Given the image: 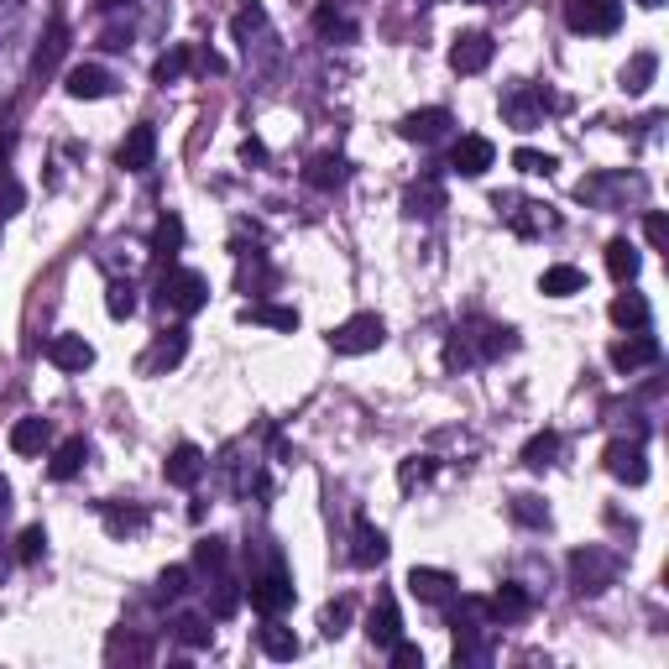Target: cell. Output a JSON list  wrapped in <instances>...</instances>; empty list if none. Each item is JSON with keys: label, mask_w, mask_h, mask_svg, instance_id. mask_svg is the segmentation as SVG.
I'll return each mask as SVG.
<instances>
[{"label": "cell", "mask_w": 669, "mask_h": 669, "mask_svg": "<svg viewBox=\"0 0 669 669\" xmlns=\"http://www.w3.org/2000/svg\"><path fill=\"white\" fill-rule=\"evenodd\" d=\"M617 570H622V560L602 544H586V549L570 555V581H575L581 596H602L607 586H617Z\"/></svg>", "instance_id": "6da1fadb"}, {"label": "cell", "mask_w": 669, "mask_h": 669, "mask_svg": "<svg viewBox=\"0 0 669 669\" xmlns=\"http://www.w3.org/2000/svg\"><path fill=\"white\" fill-rule=\"evenodd\" d=\"M157 298H163V309L189 319V314H199L204 304H210V283H204L199 272H189V267H168L163 283H157Z\"/></svg>", "instance_id": "7a4b0ae2"}, {"label": "cell", "mask_w": 669, "mask_h": 669, "mask_svg": "<svg viewBox=\"0 0 669 669\" xmlns=\"http://www.w3.org/2000/svg\"><path fill=\"white\" fill-rule=\"evenodd\" d=\"M382 340H387L382 314H351L345 325L330 330V351H335V356H372Z\"/></svg>", "instance_id": "3957f363"}, {"label": "cell", "mask_w": 669, "mask_h": 669, "mask_svg": "<svg viewBox=\"0 0 669 669\" xmlns=\"http://www.w3.org/2000/svg\"><path fill=\"white\" fill-rule=\"evenodd\" d=\"M565 27L581 37H607L622 27V0H565Z\"/></svg>", "instance_id": "277c9868"}, {"label": "cell", "mask_w": 669, "mask_h": 669, "mask_svg": "<svg viewBox=\"0 0 669 669\" xmlns=\"http://www.w3.org/2000/svg\"><path fill=\"white\" fill-rule=\"evenodd\" d=\"M246 596H251V607H257L262 617H283L293 607V575L288 570H267V575H257V581L246 586Z\"/></svg>", "instance_id": "5b68a950"}, {"label": "cell", "mask_w": 669, "mask_h": 669, "mask_svg": "<svg viewBox=\"0 0 669 669\" xmlns=\"http://www.w3.org/2000/svg\"><path fill=\"white\" fill-rule=\"evenodd\" d=\"M450 126H455V121H450L445 105H424V110H408V115H403L398 136H403V142H413V147H434Z\"/></svg>", "instance_id": "8992f818"}, {"label": "cell", "mask_w": 669, "mask_h": 669, "mask_svg": "<svg viewBox=\"0 0 669 669\" xmlns=\"http://www.w3.org/2000/svg\"><path fill=\"white\" fill-rule=\"evenodd\" d=\"M408 596L424 607H445L455 596V575L450 570H434V565H413L408 570Z\"/></svg>", "instance_id": "52a82bcc"}, {"label": "cell", "mask_w": 669, "mask_h": 669, "mask_svg": "<svg viewBox=\"0 0 669 669\" xmlns=\"http://www.w3.org/2000/svg\"><path fill=\"white\" fill-rule=\"evenodd\" d=\"M602 466L617 481H628V487H643V481H649V460H643V445L638 440H612L607 455H602Z\"/></svg>", "instance_id": "ba28073f"}, {"label": "cell", "mask_w": 669, "mask_h": 669, "mask_svg": "<svg viewBox=\"0 0 669 669\" xmlns=\"http://www.w3.org/2000/svg\"><path fill=\"white\" fill-rule=\"evenodd\" d=\"M492 163H497L492 136H460L455 152H450V173H460V178H481Z\"/></svg>", "instance_id": "9c48e42d"}, {"label": "cell", "mask_w": 669, "mask_h": 669, "mask_svg": "<svg viewBox=\"0 0 669 669\" xmlns=\"http://www.w3.org/2000/svg\"><path fill=\"white\" fill-rule=\"evenodd\" d=\"M115 163H121L126 173H147V168L157 163V126H152V121L131 126L126 142H121V152H115Z\"/></svg>", "instance_id": "30bf717a"}, {"label": "cell", "mask_w": 669, "mask_h": 669, "mask_svg": "<svg viewBox=\"0 0 669 669\" xmlns=\"http://www.w3.org/2000/svg\"><path fill=\"white\" fill-rule=\"evenodd\" d=\"M492 53H497V42L487 32H460L450 42V68L455 74H481V68L492 63Z\"/></svg>", "instance_id": "8fae6325"}, {"label": "cell", "mask_w": 669, "mask_h": 669, "mask_svg": "<svg viewBox=\"0 0 669 669\" xmlns=\"http://www.w3.org/2000/svg\"><path fill=\"white\" fill-rule=\"evenodd\" d=\"M63 89H68V100H105L110 89H115V79L105 74L100 63H74L63 74Z\"/></svg>", "instance_id": "7c38bea8"}, {"label": "cell", "mask_w": 669, "mask_h": 669, "mask_svg": "<svg viewBox=\"0 0 669 669\" xmlns=\"http://www.w3.org/2000/svg\"><path fill=\"white\" fill-rule=\"evenodd\" d=\"M183 356H189V330L173 325V330L157 335V345L142 356V372H173V366H178Z\"/></svg>", "instance_id": "4fadbf2b"}, {"label": "cell", "mask_w": 669, "mask_h": 669, "mask_svg": "<svg viewBox=\"0 0 669 669\" xmlns=\"http://www.w3.org/2000/svg\"><path fill=\"white\" fill-rule=\"evenodd\" d=\"M549 105H555V100H549L544 89H507V95H502V110H507V121H513L518 131L534 126Z\"/></svg>", "instance_id": "5bb4252c"}, {"label": "cell", "mask_w": 669, "mask_h": 669, "mask_svg": "<svg viewBox=\"0 0 669 669\" xmlns=\"http://www.w3.org/2000/svg\"><path fill=\"white\" fill-rule=\"evenodd\" d=\"M387 560V534L377 523H366V518H356V534H351V565H361V570H377Z\"/></svg>", "instance_id": "9a60e30c"}, {"label": "cell", "mask_w": 669, "mask_h": 669, "mask_svg": "<svg viewBox=\"0 0 669 669\" xmlns=\"http://www.w3.org/2000/svg\"><path fill=\"white\" fill-rule=\"evenodd\" d=\"M48 361L58 372H84V366H95V345L84 335H53L48 340Z\"/></svg>", "instance_id": "2e32d148"}, {"label": "cell", "mask_w": 669, "mask_h": 669, "mask_svg": "<svg viewBox=\"0 0 669 669\" xmlns=\"http://www.w3.org/2000/svg\"><path fill=\"white\" fill-rule=\"evenodd\" d=\"M654 361H659V340L643 335V330H633L628 340L612 345V366H617V372H638V366H654Z\"/></svg>", "instance_id": "e0dca14e"}, {"label": "cell", "mask_w": 669, "mask_h": 669, "mask_svg": "<svg viewBox=\"0 0 669 669\" xmlns=\"http://www.w3.org/2000/svg\"><path fill=\"white\" fill-rule=\"evenodd\" d=\"M366 638H372L377 649H392V643L403 638V617H398V602H392V596H382V602L366 612Z\"/></svg>", "instance_id": "ac0fdd59"}, {"label": "cell", "mask_w": 669, "mask_h": 669, "mask_svg": "<svg viewBox=\"0 0 669 669\" xmlns=\"http://www.w3.org/2000/svg\"><path fill=\"white\" fill-rule=\"evenodd\" d=\"M163 476H168V487H194V481L204 476V450L199 445H178L163 460Z\"/></svg>", "instance_id": "d6986e66"}, {"label": "cell", "mask_w": 669, "mask_h": 669, "mask_svg": "<svg viewBox=\"0 0 669 669\" xmlns=\"http://www.w3.org/2000/svg\"><path fill=\"white\" fill-rule=\"evenodd\" d=\"M345 173H351V163H345L340 152H319L314 163L304 168V183H309V189H319V194H330V189H340V183H345Z\"/></svg>", "instance_id": "ffe728a7"}, {"label": "cell", "mask_w": 669, "mask_h": 669, "mask_svg": "<svg viewBox=\"0 0 669 669\" xmlns=\"http://www.w3.org/2000/svg\"><path fill=\"white\" fill-rule=\"evenodd\" d=\"M48 440H53V424L48 419H16L11 434H6V445L16 455H42V450H48Z\"/></svg>", "instance_id": "44dd1931"}, {"label": "cell", "mask_w": 669, "mask_h": 669, "mask_svg": "<svg viewBox=\"0 0 669 669\" xmlns=\"http://www.w3.org/2000/svg\"><path fill=\"white\" fill-rule=\"evenodd\" d=\"M528 591L518 586V581H502L497 591H492V602H487V617L492 622H518V617H528Z\"/></svg>", "instance_id": "7402d4cb"}, {"label": "cell", "mask_w": 669, "mask_h": 669, "mask_svg": "<svg viewBox=\"0 0 669 669\" xmlns=\"http://www.w3.org/2000/svg\"><path fill=\"white\" fill-rule=\"evenodd\" d=\"M607 314H612L617 330H649V298L643 293H617Z\"/></svg>", "instance_id": "603a6c76"}, {"label": "cell", "mask_w": 669, "mask_h": 669, "mask_svg": "<svg viewBox=\"0 0 669 669\" xmlns=\"http://www.w3.org/2000/svg\"><path fill=\"white\" fill-rule=\"evenodd\" d=\"M581 288H586V272L570 267V262L544 267V278H539V293H544V298H570V293H581Z\"/></svg>", "instance_id": "cb8c5ba5"}, {"label": "cell", "mask_w": 669, "mask_h": 669, "mask_svg": "<svg viewBox=\"0 0 669 669\" xmlns=\"http://www.w3.org/2000/svg\"><path fill=\"white\" fill-rule=\"evenodd\" d=\"M100 518L115 539H126V534H142L147 528V507H121V502H100Z\"/></svg>", "instance_id": "d4e9b609"}, {"label": "cell", "mask_w": 669, "mask_h": 669, "mask_svg": "<svg viewBox=\"0 0 669 669\" xmlns=\"http://www.w3.org/2000/svg\"><path fill=\"white\" fill-rule=\"evenodd\" d=\"M638 267H643V257H638V246H633L628 236L607 241V272H612L617 283H633V278H638Z\"/></svg>", "instance_id": "484cf974"}, {"label": "cell", "mask_w": 669, "mask_h": 669, "mask_svg": "<svg viewBox=\"0 0 669 669\" xmlns=\"http://www.w3.org/2000/svg\"><path fill=\"white\" fill-rule=\"evenodd\" d=\"M241 325H267V330H298V309L288 304H246Z\"/></svg>", "instance_id": "4316f807"}, {"label": "cell", "mask_w": 669, "mask_h": 669, "mask_svg": "<svg viewBox=\"0 0 669 669\" xmlns=\"http://www.w3.org/2000/svg\"><path fill=\"white\" fill-rule=\"evenodd\" d=\"M314 32H319V37H340V42H351V37H356V21L345 16V11L335 6V0H319V6H314Z\"/></svg>", "instance_id": "83f0119b"}, {"label": "cell", "mask_w": 669, "mask_h": 669, "mask_svg": "<svg viewBox=\"0 0 669 669\" xmlns=\"http://www.w3.org/2000/svg\"><path fill=\"white\" fill-rule=\"evenodd\" d=\"M262 654H267V659H278V664L298 659V633L283 628L278 617H267V628H262Z\"/></svg>", "instance_id": "f1b7e54d"}, {"label": "cell", "mask_w": 669, "mask_h": 669, "mask_svg": "<svg viewBox=\"0 0 669 669\" xmlns=\"http://www.w3.org/2000/svg\"><path fill=\"white\" fill-rule=\"evenodd\" d=\"M84 460H89V445H84V440H63V445L53 450L48 476H53V481H74V476L84 471Z\"/></svg>", "instance_id": "f546056e"}, {"label": "cell", "mask_w": 669, "mask_h": 669, "mask_svg": "<svg viewBox=\"0 0 669 669\" xmlns=\"http://www.w3.org/2000/svg\"><path fill=\"white\" fill-rule=\"evenodd\" d=\"M507 220H513V230H518V236H539V230H555L560 220L555 215H549V204H518V210H507Z\"/></svg>", "instance_id": "4dcf8cb0"}, {"label": "cell", "mask_w": 669, "mask_h": 669, "mask_svg": "<svg viewBox=\"0 0 669 669\" xmlns=\"http://www.w3.org/2000/svg\"><path fill=\"white\" fill-rule=\"evenodd\" d=\"M555 455H560V434L555 429H539L534 440L523 445V466L528 471H549V466H555Z\"/></svg>", "instance_id": "1f68e13d"}, {"label": "cell", "mask_w": 669, "mask_h": 669, "mask_svg": "<svg viewBox=\"0 0 669 669\" xmlns=\"http://www.w3.org/2000/svg\"><path fill=\"white\" fill-rule=\"evenodd\" d=\"M403 210H408V215H440V210H445V194H440V183H434V178L413 183V189L403 194Z\"/></svg>", "instance_id": "d6a6232c"}, {"label": "cell", "mask_w": 669, "mask_h": 669, "mask_svg": "<svg viewBox=\"0 0 669 669\" xmlns=\"http://www.w3.org/2000/svg\"><path fill=\"white\" fill-rule=\"evenodd\" d=\"M173 633H178V643H183V649H210V643H215L210 617H199V612H183V617L173 622Z\"/></svg>", "instance_id": "836d02e7"}, {"label": "cell", "mask_w": 669, "mask_h": 669, "mask_svg": "<svg viewBox=\"0 0 669 669\" xmlns=\"http://www.w3.org/2000/svg\"><path fill=\"white\" fill-rule=\"evenodd\" d=\"M189 63H194V53H189V48H183V42H173V48H168L163 58H157V63H152V79H157V84H163V89H168V84H178L183 74H189Z\"/></svg>", "instance_id": "e575fe53"}, {"label": "cell", "mask_w": 669, "mask_h": 669, "mask_svg": "<svg viewBox=\"0 0 669 669\" xmlns=\"http://www.w3.org/2000/svg\"><path fill=\"white\" fill-rule=\"evenodd\" d=\"M654 74H659V58L654 53H633L628 68H622V89H628V95H643V89L654 84Z\"/></svg>", "instance_id": "d590c367"}, {"label": "cell", "mask_w": 669, "mask_h": 669, "mask_svg": "<svg viewBox=\"0 0 669 669\" xmlns=\"http://www.w3.org/2000/svg\"><path fill=\"white\" fill-rule=\"evenodd\" d=\"M178 246H183V220L178 215H163V220H157V230H152V257L173 262Z\"/></svg>", "instance_id": "8d00e7d4"}, {"label": "cell", "mask_w": 669, "mask_h": 669, "mask_svg": "<svg viewBox=\"0 0 669 669\" xmlns=\"http://www.w3.org/2000/svg\"><path fill=\"white\" fill-rule=\"evenodd\" d=\"M225 560H230V544H225L220 534H210V539H199V544H194V570L220 575V570H225Z\"/></svg>", "instance_id": "74e56055"}, {"label": "cell", "mask_w": 669, "mask_h": 669, "mask_svg": "<svg viewBox=\"0 0 669 669\" xmlns=\"http://www.w3.org/2000/svg\"><path fill=\"white\" fill-rule=\"evenodd\" d=\"M513 168L523 173V178H549L560 163H555V152H534V147H518L513 152Z\"/></svg>", "instance_id": "f35d334b"}, {"label": "cell", "mask_w": 669, "mask_h": 669, "mask_svg": "<svg viewBox=\"0 0 669 669\" xmlns=\"http://www.w3.org/2000/svg\"><path fill=\"white\" fill-rule=\"evenodd\" d=\"M42 555H48V528H42V523L21 528V539H16V560H21V565H37Z\"/></svg>", "instance_id": "ab89813d"}, {"label": "cell", "mask_w": 669, "mask_h": 669, "mask_svg": "<svg viewBox=\"0 0 669 669\" xmlns=\"http://www.w3.org/2000/svg\"><path fill=\"white\" fill-rule=\"evenodd\" d=\"M63 48H68V27H53V32H48V42H42L37 58H32V63H37V74H53V63L63 58Z\"/></svg>", "instance_id": "60d3db41"}, {"label": "cell", "mask_w": 669, "mask_h": 669, "mask_svg": "<svg viewBox=\"0 0 669 669\" xmlns=\"http://www.w3.org/2000/svg\"><path fill=\"white\" fill-rule=\"evenodd\" d=\"M105 309H110V319H131V314H136V288H131V283H110Z\"/></svg>", "instance_id": "b9f144b4"}, {"label": "cell", "mask_w": 669, "mask_h": 669, "mask_svg": "<svg viewBox=\"0 0 669 669\" xmlns=\"http://www.w3.org/2000/svg\"><path fill=\"white\" fill-rule=\"evenodd\" d=\"M27 210V189H21L16 178H0V220H11Z\"/></svg>", "instance_id": "7bdbcfd3"}, {"label": "cell", "mask_w": 669, "mask_h": 669, "mask_svg": "<svg viewBox=\"0 0 669 669\" xmlns=\"http://www.w3.org/2000/svg\"><path fill=\"white\" fill-rule=\"evenodd\" d=\"M429 476H434V455H408L403 466H398L403 487H419V481H429Z\"/></svg>", "instance_id": "ee69618b"}, {"label": "cell", "mask_w": 669, "mask_h": 669, "mask_svg": "<svg viewBox=\"0 0 669 669\" xmlns=\"http://www.w3.org/2000/svg\"><path fill=\"white\" fill-rule=\"evenodd\" d=\"M157 586H163V596H189V591H194V570H189V565H168Z\"/></svg>", "instance_id": "f6af8a7d"}, {"label": "cell", "mask_w": 669, "mask_h": 669, "mask_svg": "<svg viewBox=\"0 0 669 669\" xmlns=\"http://www.w3.org/2000/svg\"><path fill=\"white\" fill-rule=\"evenodd\" d=\"M513 518L528 523V528H544V523H549V513H544L539 497H513Z\"/></svg>", "instance_id": "bcb514c9"}, {"label": "cell", "mask_w": 669, "mask_h": 669, "mask_svg": "<svg viewBox=\"0 0 669 669\" xmlns=\"http://www.w3.org/2000/svg\"><path fill=\"white\" fill-rule=\"evenodd\" d=\"M257 27H267V11H262V6H246V11H236V21H230V32H236L241 42L257 32Z\"/></svg>", "instance_id": "7dc6e473"}, {"label": "cell", "mask_w": 669, "mask_h": 669, "mask_svg": "<svg viewBox=\"0 0 669 669\" xmlns=\"http://www.w3.org/2000/svg\"><path fill=\"white\" fill-rule=\"evenodd\" d=\"M643 236H649L654 251L669 246V220H664V210H649V215H643Z\"/></svg>", "instance_id": "c3c4849f"}, {"label": "cell", "mask_w": 669, "mask_h": 669, "mask_svg": "<svg viewBox=\"0 0 669 669\" xmlns=\"http://www.w3.org/2000/svg\"><path fill=\"white\" fill-rule=\"evenodd\" d=\"M319 622H325V638H340V633H345V622H351V602H330Z\"/></svg>", "instance_id": "681fc988"}, {"label": "cell", "mask_w": 669, "mask_h": 669, "mask_svg": "<svg viewBox=\"0 0 669 669\" xmlns=\"http://www.w3.org/2000/svg\"><path fill=\"white\" fill-rule=\"evenodd\" d=\"M236 607H241V586L236 581H220L215 586V617H230Z\"/></svg>", "instance_id": "f907efd6"}, {"label": "cell", "mask_w": 669, "mask_h": 669, "mask_svg": "<svg viewBox=\"0 0 669 669\" xmlns=\"http://www.w3.org/2000/svg\"><path fill=\"white\" fill-rule=\"evenodd\" d=\"M392 664H398V669H424V649H419V643H392Z\"/></svg>", "instance_id": "816d5d0a"}, {"label": "cell", "mask_w": 669, "mask_h": 669, "mask_svg": "<svg viewBox=\"0 0 669 669\" xmlns=\"http://www.w3.org/2000/svg\"><path fill=\"white\" fill-rule=\"evenodd\" d=\"M100 48H105V53H126V48H131V32H121V27H110V32L100 37Z\"/></svg>", "instance_id": "f5cc1de1"}, {"label": "cell", "mask_w": 669, "mask_h": 669, "mask_svg": "<svg viewBox=\"0 0 669 669\" xmlns=\"http://www.w3.org/2000/svg\"><path fill=\"white\" fill-rule=\"evenodd\" d=\"M241 157H246V163H267V147L257 142V136H246V142H241Z\"/></svg>", "instance_id": "db71d44e"}, {"label": "cell", "mask_w": 669, "mask_h": 669, "mask_svg": "<svg viewBox=\"0 0 669 669\" xmlns=\"http://www.w3.org/2000/svg\"><path fill=\"white\" fill-rule=\"evenodd\" d=\"M199 68H204V74H225V58H215V53H204V63H199Z\"/></svg>", "instance_id": "11a10c76"}, {"label": "cell", "mask_w": 669, "mask_h": 669, "mask_svg": "<svg viewBox=\"0 0 669 669\" xmlns=\"http://www.w3.org/2000/svg\"><path fill=\"white\" fill-rule=\"evenodd\" d=\"M6 507H11V487H6V481H0V513H6Z\"/></svg>", "instance_id": "9f6ffc18"}, {"label": "cell", "mask_w": 669, "mask_h": 669, "mask_svg": "<svg viewBox=\"0 0 669 669\" xmlns=\"http://www.w3.org/2000/svg\"><path fill=\"white\" fill-rule=\"evenodd\" d=\"M121 6H131V0H100V11H121Z\"/></svg>", "instance_id": "6f0895ef"}, {"label": "cell", "mask_w": 669, "mask_h": 669, "mask_svg": "<svg viewBox=\"0 0 669 669\" xmlns=\"http://www.w3.org/2000/svg\"><path fill=\"white\" fill-rule=\"evenodd\" d=\"M638 6H643V11H659V6H664V0H638Z\"/></svg>", "instance_id": "680465c9"}]
</instances>
